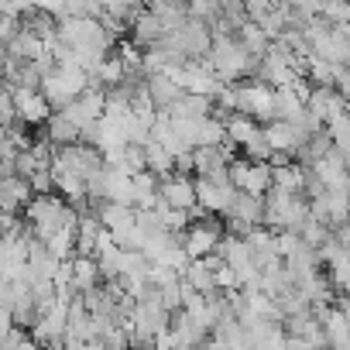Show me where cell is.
Segmentation results:
<instances>
[{
  "label": "cell",
  "mask_w": 350,
  "mask_h": 350,
  "mask_svg": "<svg viewBox=\"0 0 350 350\" xmlns=\"http://www.w3.org/2000/svg\"><path fill=\"white\" fill-rule=\"evenodd\" d=\"M230 224H244V227H261V217H265V206H261V196H247V193H234L227 213H224Z\"/></svg>",
  "instance_id": "11"
},
{
  "label": "cell",
  "mask_w": 350,
  "mask_h": 350,
  "mask_svg": "<svg viewBox=\"0 0 350 350\" xmlns=\"http://www.w3.org/2000/svg\"><path fill=\"white\" fill-rule=\"evenodd\" d=\"M103 165V158H100V151L96 148H90V144H69V148H59L55 154H52V165H49V172L52 175H76V179H90V175L96 172Z\"/></svg>",
  "instance_id": "5"
},
{
  "label": "cell",
  "mask_w": 350,
  "mask_h": 350,
  "mask_svg": "<svg viewBox=\"0 0 350 350\" xmlns=\"http://www.w3.org/2000/svg\"><path fill=\"white\" fill-rule=\"evenodd\" d=\"M210 28L206 25H200V21H193V18H186V21H179L165 38H161V45H168L172 52H179L183 59H189V62H200V59H206V52H210Z\"/></svg>",
  "instance_id": "3"
},
{
  "label": "cell",
  "mask_w": 350,
  "mask_h": 350,
  "mask_svg": "<svg viewBox=\"0 0 350 350\" xmlns=\"http://www.w3.org/2000/svg\"><path fill=\"white\" fill-rule=\"evenodd\" d=\"M234 96H237V113L251 117L258 127L275 120V90L271 86H265L258 79H247V83L234 86Z\"/></svg>",
  "instance_id": "4"
},
{
  "label": "cell",
  "mask_w": 350,
  "mask_h": 350,
  "mask_svg": "<svg viewBox=\"0 0 350 350\" xmlns=\"http://www.w3.org/2000/svg\"><path fill=\"white\" fill-rule=\"evenodd\" d=\"M193 193H196V210L200 213H210V217L227 213V206L234 200V189L230 186H213L206 179H193Z\"/></svg>",
  "instance_id": "10"
},
{
  "label": "cell",
  "mask_w": 350,
  "mask_h": 350,
  "mask_svg": "<svg viewBox=\"0 0 350 350\" xmlns=\"http://www.w3.org/2000/svg\"><path fill=\"white\" fill-rule=\"evenodd\" d=\"M0 309H8L11 312V282L0 275Z\"/></svg>",
  "instance_id": "24"
},
{
  "label": "cell",
  "mask_w": 350,
  "mask_h": 350,
  "mask_svg": "<svg viewBox=\"0 0 350 350\" xmlns=\"http://www.w3.org/2000/svg\"><path fill=\"white\" fill-rule=\"evenodd\" d=\"M261 134V127L251 120V117H244V113H230L227 120H224V137L234 144V148H244L247 141H254Z\"/></svg>",
  "instance_id": "16"
},
{
  "label": "cell",
  "mask_w": 350,
  "mask_h": 350,
  "mask_svg": "<svg viewBox=\"0 0 350 350\" xmlns=\"http://www.w3.org/2000/svg\"><path fill=\"white\" fill-rule=\"evenodd\" d=\"M306 113L323 127V124H329L333 117L347 113V100H343L340 93H333L329 86H319V90L309 93V100H306Z\"/></svg>",
  "instance_id": "9"
},
{
  "label": "cell",
  "mask_w": 350,
  "mask_h": 350,
  "mask_svg": "<svg viewBox=\"0 0 350 350\" xmlns=\"http://www.w3.org/2000/svg\"><path fill=\"white\" fill-rule=\"evenodd\" d=\"M11 124H18L14 120V103H11V90L0 83V127H11Z\"/></svg>",
  "instance_id": "23"
},
{
  "label": "cell",
  "mask_w": 350,
  "mask_h": 350,
  "mask_svg": "<svg viewBox=\"0 0 350 350\" xmlns=\"http://www.w3.org/2000/svg\"><path fill=\"white\" fill-rule=\"evenodd\" d=\"M151 18H158L165 25V31H172L179 21H186V4H165V0H154V4L144 8Z\"/></svg>",
  "instance_id": "20"
},
{
  "label": "cell",
  "mask_w": 350,
  "mask_h": 350,
  "mask_svg": "<svg viewBox=\"0 0 350 350\" xmlns=\"http://www.w3.org/2000/svg\"><path fill=\"white\" fill-rule=\"evenodd\" d=\"M144 93H148V100H151L154 113H165L175 100L183 96V90L175 86L168 76H144Z\"/></svg>",
  "instance_id": "12"
},
{
  "label": "cell",
  "mask_w": 350,
  "mask_h": 350,
  "mask_svg": "<svg viewBox=\"0 0 350 350\" xmlns=\"http://www.w3.org/2000/svg\"><path fill=\"white\" fill-rule=\"evenodd\" d=\"M220 237H224V224H220L217 217H210V213H200V217L186 227V234H183V251H186L189 261H203L206 254L217 251Z\"/></svg>",
  "instance_id": "6"
},
{
  "label": "cell",
  "mask_w": 350,
  "mask_h": 350,
  "mask_svg": "<svg viewBox=\"0 0 350 350\" xmlns=\"http://www.w3.org/2000/svg\"><path fill=\"white\" fill-rule=\"evenodd\" d=\"M42 141H49L55 151L59 148H69V144H79V131L62 117V113H52L49 120H45V137Z\"/></svg>",
  "instance_id": "15"
},
{
  "label": "cell",
  "mask_w": 350,
  "mask_h": 350,
  "mask_svg": "<svg viewBox=\"0 0 350 350\" xmlns=\"http://www.w3.org/2000/svg\"><path fill=\"white\" fill-rule=\"evenodd\" d=\"M271 189L288 193V196H302V168L299 165L271 168Z\"/></svg>",
  "instance_id": "18"
},
{
  "label": "cell",
  "mask_w": 350,
  "mask_h": 350,
  "mask_svg": "<svg viewBox=\"0 0 350 350\" xmlns=\"http://www.w3.org/2000/svg\"><path fill=\"white\" fill-rule=\"evenodd\" d=\"M11 103H14V120L21 127H38L52 117V107L42 100L38 90H11Z\"/></svg>",
  "instance_id": "7"
},
{
  "label": "cell",
  "mask_w": 350,
  "mask_h": 350,
  "mask_svg": "<svg viewBox=\"0 0 350 350\" xmlns=\"http://www.w3.org/2000/svg\"><path fill=\"white\" fill-rule=\"evenodd\" d=\"M234 42H237V45H241V49H244V52L254 59V62H258V59L268 52V45H271V42L265 38V31H261L258 25H251V21H244V25L234 31Z\"/></svg>",
  "instance_id": "17"
},
{
  "label": "cell",
  "mask_w": 350,
  "mask_h": 350,
  "mask_svg": "<svg viewBox=\"0 0 350 350\" xmlns=\"http://www.w3.org/2000/svg\"><path fill=\"white\" fill-rule=\"evenodd\" d=\"M76 210H69L59 196H31V203L25 206V227H28V234H31V241H38V244H45L55 230H62V224L72 217Z\"/></svg>",
  "instance_id": "2"
},
{
  "label": "cell",
  "mask_w": 350,
  "mask_h": 350,
  "mask_svg": "<svg viewBox=\"0 0 350 350\" xmlns=\"http://www.w3.org/2000/svg\"><path fill=\"white\" fill-rule=\"evenodd\" d=\"M323 131H326L333 151H340V154L347 158V151H350V117L340 113V117H333L329 124H323Z\"/></svg>",
  "instance_id": "19"
},
{
  "label": "cell",
  "mask_w": 350,
  "mask_h": 350,
  "mask_svg": "<svg viewBox=\"0 0 350 350\" xmlns=\"http://www.w3.org/2000/svg\"><path fill=\"white\" fill-rule=\"evenodd\" d=\"M319 18L336 28V25H350V4H340V0H323L319 4Z\"/></svg>",
  "instance_id": "21"
},
{
  "label": "cell",
  "mask_w": 350,
  "mask_h": 350,
  "mask_svg": "<svg viewBox=\"0 0 350 350\" xmlns=\"http://www.w3.org/2000/svg\"><path fill=\"white\" fill-rule=\"evenodd\" d=\"M69 285L76 295H90L93 288H100V271L93 258H72L69 261Z\"/></svg>",
  "instance_id": "13"
},
{
  "label": "cell",
  "mask_w": 350,
  "mask_h": 350,
  "mask_svg": "<svg viewBox=\"0 0 350 350\" xmlns=\"http://www.w3.org/2000/svg\"><path fill=\"white\" fill-rule=\"evenodd\" d=\"M158 200L168 210H196V193H193V179L186 175H168V179H158Z\"/></svg>",
  "instance_id": "8"
},
{
  "label": "cell",
  "mask_w": 350,
  "mask_h": 350,
  "mask_svg": "<svg viewBox=\"0 0 350 350\" xmlns=\"http://www.w3.org/2000/svg\"><path fill=\"white\" fill-rule=\"evenodd\" d=\"M210 52L206 59H200L206 66V72H213L224 86H237V79H254L258 62L234 42V35H210Z\"/></svg>",
  "instance_id": "1"
},
{
  "label": "cell",
  "mask_w": 350,
  "mask_h": 350,
  "mask_svg": "<svg viewBox=\"0 0 350 350\" xmlns=\"http://www.w3.org/2000/svg\"><path fill=\"white\" fill-rule=\"evenodd\" d=\"M31 203V189L25 179H8V183H0V213H8V217H18L25 206Z\"/></svg>",
  "instance_id": "14"
},
{
  "label": "cell",
  "mask_w": 350,
  "mask_h": 350,
  "mask_svg": "<svg viewBox=\"0 0 350 350\" xmlns=\"http://www.w3.org/2000/svg\"><path fill=\"white\" fill-rule=\"evenodd\" d=\"M14 329V323H11V312L8 309H0V343L8 340V333Z\"/></svg>",
  "instance_id": "25"
},
{
  "label": "cell",
  "mask_w": 350,
  "mask_h": 350,
  "mask_svg": "<svg viewBox=\"0 0 350 350\" xmlns=\"http://www.w3.org/2000/svg\"><path fill=\"white\" fill-rule=\"evenodd\" d=\"M271 8H275V0H247V4H244V14H247L251 25H258V21H265V18L271 14Z\"/></svg>",
  "instance_id": "22"
}]
</instances>
